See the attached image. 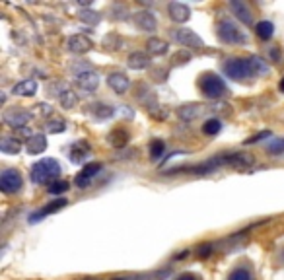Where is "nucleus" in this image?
<instances>
[{
  "label": "nucleus",
  "mask_w": 284,
  "mask_h": 280,
  "mask_svg": "<svg viewBox=\"0 0 284 280\" xmlns=\"http://www.w3.org/2000/svg\"><path fill=\"white\" fill-rule=\"evenodd\" d=\"M60 175V163L53 158H43L31 165L30 177L35 185L43 183H55V179Z\"/></svg>",
  "instance_id": "obj_1"
},
{
  "label": "nucleus",
  "mask_w": 284,
  "mask_h": 280,
  "mask_svg": "<svg viewBox=\"0 0 284 280\" xmlns=\"http://www.w3.org/2000/svg\"><path fill=\"white\" fill-rule=\"evenodd\" d=\"M199 88L203 91L205 98L209 100H220L224 98L228 88H226V82L214 72H205L199 80Z\"/></svg>",
  "instance_id": "obj_2"
},
{
  "label": "nucleus",
  "mask_w": 284,
  "mask_h": 280,
  "mask_svg": "<svg viewBox=\"0 0 284 280\" xmlns=\"http://www.w3.org/2000/svg\"><path fill=\"white\" fill-rule=\"evenodd\" d=\"M224 74L232 80L243 82L247 78L253 76V66H251V59H241V57H232L224 62Z\"/></svg>",
  "instance_id": "obj_3"
},
{
  "label": "nucleus",
  "mask_w": 284,
  "mask_h": 280,
  "mask_svg": "<svg viewBox=\"0 0 284 280\" xmlns=\"http://www.w3.org/2000/svg\"><path fill=\"white\" fill-rule=\"evenodd\" d=\"M218 37L228 45H243L247 41L245 33L239 30L234 22H230V20H222L218 24Z\"/></svg>",
  "instance_id": "obj_4"
},
{
  "label": "nucleus",
  "mask_w": 284,
  "mask_h": 280,
  "mask_svg": "<svg viewBox=\"0 0 284 280\" xmlns=\"http://www.w3.org/2000/svg\"><path fill=\"white\" fill-rule=\"evenodd\" d=\"M31 115H33V113L26 111L24 107H12V109H6V111H4L2 121H4L8 127H12V129H22V131H24V127L31 121Z\"/></svg>",
  "instance_id": "obj_5"
},
{
  "label": "nucleus",
  "mask_w": 284,
  "mask_h": 280,
  "mask_svg": "<svg viewBox=\"0 0 284 280\" xmlns=\"http://www.w3.org/2000/svg\"><path fill=\"white\" fill-rule=\"evenodd\" d=\"M24 185V179L20 175V171L16 169H4L2 175H0V191L6 193V195H14L22 189Z\"/></svg>",
  "instance_id": "obj_6"
},
{
  "label": "nucleus",
  "mask_w": 284,
  "mask_h": 280,
  "mask_svg": "<svg viewBox=\"0 0 284 280\" xmlns=\"http://www.w3.org/2000/svg\"><path fill=\"white\" fill-rule=\"evenodd\" d=\"M171 37L181 43L183 47H191V49H203L205 47V41L195 33L193 30H185V28H179V30H173L169 31Z\"/></svg>",
  "instance_id": "obj_7"
},
{
  "label": "nucleus",
  "mask_w": 284,
  "mask_h": 280,
  "mask_svg": "<svg viewBox=\"0 0 284 280\" xmlns=\"http://www.w3.org/2000/svg\"><path fill=\"white\" fill-rule=\"evenodd\" d=\"M102 167H104V165H102L100 162L86 163V165L82 167V171H78V175L74 177L76 187H78V189H88L90 183L93 181V177L102 171Z\"/></svg>",
  "instance_id": "obj_8"
},
{
  "label": "nucleus",
  "mask_w": 284,
  "mask_h": 280,
  "mask_svg": "<svg viewBox=\"0 0 284 280\" xmlns=\"http://www.w3.org/2000/svg\"><path fill=\"white\" fill-rule=\"evenodd\" d=\"M68 205V201L66 199H57V201H53V203H49L45 207H41L39 210H35L33 214L30 216V224H37V222H41L43 218L47 216H51V214H55V212H59L62 208Z\"/></svg>",
  "instance_id": "obj_9"
},
{
  "label": "nucleus",
  "mask_w": 284,
  "mask_h": 280,
  "mask_svg": "<svg viewBox=\"0 0 284 280\" xmlns=\"http://www.w3.org/2000/svg\"><path fill=\"white\" fill-rule=\"evenodd\" d=\"M107 86L113 89L117 96H123V94H127L129 88H131V80H129V76L123 72H111L107 76Z\"/></svg>",
  "instance_id": "obj_10"
},
{
  "label": "nucleus",
  "mask_w": 284,
  "mask_h": 280,
  "mask_svg": "<svg viewBox=\"0 0 284 280\" xmlns=\"http://www.w3.org/2000/svg\"><path fill=\"white\" fill-rule=\"evenodd\" d=\"M133 20H135L136 28L142 31H146V33H152V31H156V28H158V20H156V16L152 14V12H146V10L136 12V14L133 16Z\"/></svg>",
  "instance_id": "obj_11"
},
{
  "label": "nucleus",
  "mask_w": 284,
  "mask_h": 280,
  "mask_svg": "<svg viewBox=\"0 0 284 280\" xmlns=\"http://www.w3.org/2000/svg\"><path fill=\"white\" fill-rule=\"evenodd\" d=\"M76 84H78V88L84 89V91H93L100 86V76L93 70H82V72L76 74Z\"/></svg>",
  "instance_id": "obj_12"
},
{
  "label": "nucleus",
  "mask_w": 284,
  "mask_h": 280,
  "mask_svg": "<svg viewBox=\"0 0 284 280\" xmlns=\"http://www.w3.org/2000/svg\"><path fill=\"white\" fill-rule=\"evenodd\" d=\"M230 10L234 12V16L238 18L241 24H245V26L253 24V14H251L249 6L243 0H230Z\"/></svg>",
  "instance_id": "obj_13"
},
{
  "label": "nucleus",
  "mask_w": 284,
  "mask_h": 280,
  "mask_svg": "<svg viewBox=\"0 0 284 280\" xmlns=\"http://www.w3.org/2000/svg\"><path fill=\"white\" fill-rule=\"evenodd\" d=\"M68 49L72 51V53H78V55H84V53H88L93 43H91L90 37H86V35H82V33H76V35H70L68 37Z\"/></svg>",
  "instance_id": "obj_14"
},
{
  "label": "nucleus",
  "mask_w": 284,
  "mask_h": 280,
  "mask_svg": "<svg viewBox=\"0 0 284 280\" xmlns=\"http://www.w3.org/2000/svg\"><path fill=\"white\" fill-rule=\"evenodd\" d=\"M167 14L175 24H183V22H187L191 18V8L187 4H181V2H171L167 6Z\"/></svg>",
  "instance_id": "obj_15"
},
{
  "label": "nucleus",
  "mask_w": 284,
  "mask_h": 280,
  "mask_svg": "<svg viewBox=\"0 0 284 280\" xmlns=\"http://www.w3.org/2000/svg\"><path fill=\"white\" fill-rule=\"evenodd\" d=\"M150 64H152V60H150L148 53H142V51L131 53L129 59H127V66L131 70H146Z\"/></svg>",
  "instance_id": "obj_16"
},
{
  "label": "nucleus",
  "mask_w": 284,
  "mask_h": 280,
  "mask_svg": "<svg viewBox=\"0 0 284 280\" xmlns=\"http://www.w3.org/2000/svg\"><path fill=\"white\" fill-rule=\"evenodd\" d=\"M203 111H205V107L201 104H185L177 107V117H179L181 121L191 123V121H195Z\"/></svg>",
  "instance_id": "obj_17"
},
{
  "label": "nucleus",
  "mask_w": 284,
  "mask_h": 280,
  "mask_svg": "<svg viewBox=\"0 0 284 280\" xmlns=\"http://www.w3.org/2000/svg\"><path fill=\"white\" fill-rule=\"evenodd\" d=\"M28 152L30 156H39L47 150V136L45 134H31L28 140Z\"/></svg>",
  "instance_id": "obj_18"
},
{
  "label": "nucleus",
  "mask_w": 284,
  "mask_h": 280,
  "mask_svg": "<svg viewBox=\"0 0 284 280\" xmlns=\"http://www.w3.org/2000/svg\"><path fill=\"white\" fill-rule=\"evenodd\" d=\"M37 91V82L35 80H22L20 84H16L12 88L14 96H22V98H31Z\"/></svg>",
  "instance_id": "obj_19"
},
{
  "label": "nucleus",
  "mask_w": 284,
  "mask_h": 280,
  "mask_svg": "<svg viewBox=\"0 0 284 280\" xmlns=\"http://www.w3.org/2000/svg\"><path fill=\"white\" fill-rule=\"evenodd\" d=\"M146 49H148L150 55H156V57H162L167 53V49H169V45L167 41L164 39H160V37H150L148 41H146Z\"/></svg>",
  "instance_id": "obj_20"
},
{
  "label": "nucleus",
  "mask_w": 284,
  "mask_h": 280,
  "mask_svg": "<svg viewBox=\"0 0 284 280\" xmlns=\"http://www.w3.org/2000/svg\"><path fill=\"white\" fill-rule=\"evenodd\" d=\"M88 156H90V146L86 142H78V144H74L72 152H70V162L82 163L84 160H88Z\"/></svg>",
  "instance_id": "obj_21"
},
{
  "label": "nucleus",
  "mask_w": 284,
  "mask_h": 280,
  "mask_svg": "<svg viewBox=\"0 0 284 280\" xmlns=\"http://www.w3.org/2000/svg\"><path fill=\"white\" fill-rule=\"evenodd\" d=\"M107 140H109V144H111V146L125 148L127 146V142H129V133H127L125 129H115V131H111V133H109Z\"/></svg>",
  "instance_id": "obj_22"
},
{
  "label": "nucleus",
  "mask_w": 284,
  "mask_h": 280,
  "mask_svg": "<svg viewBox=\"0 0 284 280\" xmlns=\"http://www.w3.org/2000/svg\"><path fill=\"white\" fill-rule=\"evenodd\" d=\"M0 150L4 154H18L22 150V140L20 138H14V136H4L0 140Z\"/></svg>",
  "instance_id": "obj_23"
},
{
  "label": "nucleus",
  "mask_w": 284,
  "mask_h": 280,
  "mask_svg": "<svg viewBox=\"0 0 284 280\" xmlns=\"http://www.w3.org/2000/svg\"><path fill=\"white\" fill-rule=\"evenodd\" d=\"M255 33H257V37H259V39L269 41L270 37H272V33H274V26H272V22H269V20L259 22V24L255 26Z\"/></svg>",
  "instance_id": "obj_24"
},
{
  "label": "nucleus",
  "mask_w": 284,
  "mask_h": 280,
  "mask_svg": "<svg viewBox=\"0 0 284 280\" xmlns=\"http://www.w3.org/2000/svg\"><path fill=\"white\" fill-rule=\"evenodd\" d=\"M90 109H91V115L98 119H109L115 115V109L107 104H93Z\"/></svg>",
  "instance_id": "obj_25"
},
{
  "label": "nucleus",
  "mask_w": 284,
  "mask_h": 280,
  "mask_svg": "<svg viewBox=\"0 0 284 280\" xmlns=\"http://www.w3.org/2000/svg\"><path fill=\"white\" fill-rule=\"evenodd\" d=\"M249 59H251V66H253V72L257 74V76H267V74H270L269 64L261 59V57L253 55V57H249Z\"/></svg>",
  "instance_id": "obj_26"
},
{
  "label": "nucleus",
  "mask_w": 284,
  "mask_h": 280,
  "mask_svg": "<svg viewBox=\"0 0 284 280\" xmlns=\"http://www.w3.org/2000/svg\"><path fill=\"white\" fill-rule=\"evenodd\" d=\"M59 102H60V105H62L64 109H74L76 104H78V100H76V94L72 91V89H64V91L60 94Z\"/></svg>",
  "instance_id": "obj_27"
},
{
  "label": "nucleus",
  "mask_w": 284,
  "mask_h": 280,
  "mask_svg": "<svg viewBox=\"0 0 284 280\" xmlns=\"http://www.w3.org/2000/svg\"><path fill=\"white\" fill-rule=\"evenodd\" d=\"M78 18L84 22V24H90V26H96V24H100L102 22V14L100 12H96V10H82Z\"/></svg>",
  "instance_id": "obj_28"
},
{
  "label": "nucleus",
  "mask_w": 284,
  "mask_h": 280,
  "mask_svg": "<svg viewBox=\"0 0 284 280\" xmlns=\"http://www.w3.org/2000/svg\"><path fill=\"white\" fill-rule=\"evenodd\" d=\"M104 45H105V49H111V51H119L121 47L125 45V41L121 39L117 33H109V35H105V37H104Z\"/></svg>",
  "instance_id": "obj_29"
},
{
  "label": "nucleus",
  "mask_w": 284,
  "mask_h": 280,
  "mask_svg": "<svg viewBox=\"0 0 284 280\" xmlns=\"http://www.w3.org/2000/svg\"><path fill=\"white\" fill-rule=\"evenodd\" d=\"M220 131H222V123L218 119H209L203 125V133L209 134V136H214V134H218Z\"/></svg>",
  "instance_id": "obj_30"
},
{
  "label": "nucleus",
  "mask_w": 284,
  "mask_h": 280,
  "mask_svg": "<svg viewBox=\"0 0 284 280\" xmlns=\"http://www.w3.org/2000/svg\"><path fill=\"white\" fill-rule=\"evenodd\" d=\"M191 59H193V55H191L187 49H181V51L171 55V64H173V66H181V64H187Z\"/></svg>",
  "instance_id": "obj_31"
},
{
  "label": "nucleus",
  "mask_w": 284,
  "mask_h": 280,
  "mask_svg": "<svg viewBox=\"0 0 284 280\" xmlns=\"http://www.w3.org/2000/svg\"><path fill=\"white\" fill-rule=\"evenodd\" d=\"M164 140H160V138H156V140H152V144H150V158L152 160H158L162 154H164Z\"/></svg>",
  "instance_id": "obj_32"
},
{
  "label": "nucleus",
  "mask_w": 284,
  "mask_h": 280,
  "mask_svg": "<svg viewBox=\"0 0 284 280\" xmlns=\"http://www.w3.org/2000/svg\"><path fill=\"white\" fill-rule=\"evenodd\" d=\"M68 189H70V185L64 179H59V181H55V183L49 185V193L51 195H62V193H66Z\"/></svg>",
  "instance_id": "obj_33"
},
{
  "label": "nucleus",
  "mask_w": 284,
  "mask_h": 280,
  "mask_svg": "<svg viewBox=\"0 0 284 280\" xmlns=\"http://www.w3.org/2000/svg\"><path fill=\"white\" fill-rule=\"evenodd\" d=\"M267 152L269 154H284V138H276V140H270L267 144Z\"/></svg>",
  "instance_id": "obj_34"
},
{
  "label": "nucleus",
  "mask_w": 284,
  "mask_h": 280,
  "mask_svg": "<svg viewBox=\"0 0 284 280\" xmlns=\"http://www.w3.org/2000/svg\"><path fill=\"white\" fill-rule=\"evenodd\" d=\"M228 280H253V274H251L247 268H236V270L228 276Z\"/></svg>",
  "instance_id": "obj_35"
},
{
  "label": "nucleus",
  "mask_w": 284,
  "mask_h": 280,
  "mask_svg": "<svg viewBox=\"0 0 284 280\" xmlns=\"http://www.w3.org/2000/svg\"><path fill=\"white\" fill-rule=\"evenodd\" d=\"M66 131V123L64 121H51V123H47V133H64Z\"/></svg>",
  "instance_id": "obj_36"
},
{
  "label": "nucleus",
  "mask_w": 284,
  "mask_h": 280,
  "mask_svg": "<svg viewBox=\"0 0 284 280\" xmlns=\"http://www.w3.org/2000/svg\"><path fill=\"white\" fill-rule=\"evenodd\" d=\"M33 115H39V117H49L53 115V107L49 104H37L33 107Z\"/></svg>",
  "instance_id": "obj_37"
},
{
  "label": "nucleus",
  "mask_w": 284,
  "mask_h": 280,
  "mask_svg": "<svg viewBox=\"0 0 284 280\" xmlns=\"http://www.w3.org/2000/svg\"><path fill=\"white\" fill-rule=\"evenodd\" d=\"M169 276V270H160V272H148V274H140L138 280H164Z\"/></svg>",
  "instance_id": "obj_38"
},
{
  "label": "nucleus",
  "mask_w": 284,
  "mask_h": 280,
  "mask_svg": "<svg viewBox=\"0 0 284 280\" xmlns=\"http://www.w3.org/2000/svg\"><path fill=\"white\" fill-rule=\"evenodd\" d=\"M269 136H270V131H261V133L249 136L243 144H245V146H249V144H255V142H259V140H263V138H269Z\"/></svg>",
  "instance_id": "obj_39"
},
{
  "label": "nucleus",
  "mask_w": 284,
  "mask_h": 280,
  "mask_svg": "<svg viewBox=\"0 0 284 280\" xmlns=\"http://www.w3.org/2000/svg\"><path fill=\"white\" fill-rule=\"evenodd\" d=\"M210 253H212V245H210V243H205V245L199 247V257H203V259L209 257Z\"/></svg>",
  "instance_id": "obj_40"
},
{
  "label": "nucleus",
  "mask_w": 284,
  "mask_h": 280,
  "mask_svg": "<svg viewBox=\"0 0 284 280\" xmlns=\"http://www.w3.org/2000/svg\"><path fill=\"white\" fill-rule=\"evenodd\" d=\"M156 76H160V82H165L167 70H162V68H158V70H154V80H156Z\"/></svg>",
  "instance_id": "obj_41"
},
{
  "label": "nucleus",
  "mask_w": 284,
  "mask_h": 280,
  "mask_svg": "<svg viewBox=\"0 0 284 280\" xmlns=\"http://www.w3.org/2000/svg\"><path fill=\"white\" fill-rule=\"evenodd\" d=\"M175 280H197V276L195 274H191V272H185V274H179Z\"/></svg>",
  "instance_id": "obj_42"
},
{
  "label": "nucleus",
  "mask_w": 284,
  "mask_h": 280,
  "mask_svg": "<svg viewBox=\"0 0 284 280\" xmlns=\"http://www.w3.org/2000/svg\"><path fill=\"white\" fill-rule=\"evenodd\" d=\"M123 115H127L129 119H133L135 117V113L131 111V107H123Z\"/></svg>",
  "instance_id": "obj_43"
},
{
  "label": "nucleus",
  "mask_w": 284,
  "mask_h": 280,
  "mask_svg": "<svg viewBox=\"0 0 284 280\" xmlns=\"http://www.w3.org/2000/svg\"><path fill=\"white\" fill-rule=\"evenodd\" d=\"M278 88H280V91L284 94V76L280 78V84H278Z\"/></svg>",
  "instance_id": "obj_44"
},
{
  "label": "nucleus",
  "mask_w": 284,
  "mask_h": 280,
  "mask_svg": "<svg viewBox=\"0 0 284 280\" xmlns=\"http://www.w3.org/2000/svg\"><path fill=\"white\" fill-rule=\"evenodd\" d=\"M113 280H125V278H113Z\"/></svg>",
  "instance_id": "obj_45"
},
{
  "label": "nucleus",
  "mask_w": 284,
  "mask_h": 280,
  "mask_svg": "<svg viewBox=\"0 0 284 280\" xmlns=\"http://www.w3.org/2000/svg\"><path fill=\"white\" fill-rule=\"evenodd\" d=\"M282 255H284V251H282Z\"/></svg>",
  "instance_id": "obj_46"
}]
</instances>
